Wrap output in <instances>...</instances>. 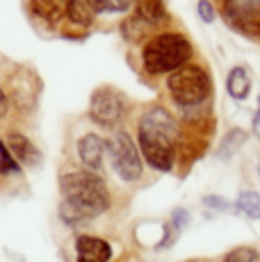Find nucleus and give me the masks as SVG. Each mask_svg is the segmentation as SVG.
Returning a JSON list of instances; mask_svg holds the SVG:
<instances>
[{"label": "nucleus", "instance_id": "obj_1", "mask_svg": "<svg viewBox=\"0 0 260 262\" xmlns=\"http://www.w3.org/2000/svg\"><path fill=\"white\" fill-rule=\"evenodd\" d=\"M59 189V216L69 226L87 224L110 208V191L103 178H98L94 171H71L62 176Z\"/></svg>", "mask_w": 260, "mask_h": 262}, {"label": "nucleus", "instance_id": "obj_2", "mask_svg": "<svg viewBox=\"0 0 260 262\" xmlns=\"http://www.w3.org/2000/svg\"><path fill=\"white\" fill-rule=\"evenodd\" d=\"M139 148L146 162L158 171H171L174 160H176V144L181 137L176 119L164 107L146 110L139 119Z\"/></svg>", "mask_w": 260, "mask_h": 262}, {"label": "nucleus", "instance_id": "obj_3", "mask_svg": "<svg viewBox=\"0 0 260 262\" xmlns=\"http://www.w3.org/2000/svg\"><path fill=\"white\" fill-rule=\"evenodd\" d=\"M192 57V43L176 32H162L146 41L142 50V62L146 73L160 75L183 69Z\"/></svg>", "mask_w": 260, "mask_h": 262}, {"label": "nucleus", "instance_id": "obj_4", "mask_svg": "<svg viewBox=\"0 0 260 262\" xmlns=\"http://www.w3.org/2000/svg\"><path fill=\"white\" fill-rule=\"evenodd\" d=\"M167 87L171 98L181 107H197L210 96L212 84H210V75L206 73V69L197 67V64H185L183 69L169 75Z\"/></svg>", "mask_w": 260, "mask_h": 262}, {"label": "nucleus", "instance_id": "obj_5", "mask_svg": "<svg viewBox=\"0 0 260 262\" xmlns=\"http://www.w3.org/2000/svg\"><path fill=\"white\" fill-rule=\"evenodd\" d=\"M128 114V98L114 87H101L92 94L89 117L103 128H114Z\"/></svg>", "mask_w": 260, "mask_h": 262}, {"label": "nucleus", "instance_id": "obj_6", "mask_svg": "<svg viewBox=\"0 0 260 262\" xmlns=\"http://www.w3.org/2000/svg\"><path fill=\"white\" fill-rule=\"evenodd\" d=\"M107 153L112 160V167L117 171V176L126 183H135V180L142 178V158H139V150L135 142L130 139V135L126 133H117L110 137L107 142Z\"/></svg>", "mask_w": 260, "mask_h": 262}, {"label": "nucleus", "instance_id": "obj_7", "mask_svg": "<svg viewBox=\"0 0 260 262\" xmlns=\"http://www.w3.org/2000/svg\"><path fill=\"white\" fill-rule=\"evenodd\" d=\"M224 18L247 37H260V0H226Z\"/></svg>", "mask_w": 260, "mask_h": 262}, {"label": "nucleus", "instance_id": "obj_8", "mask_svg": "<svg viewBox=\"0 0 260 262\" xmlns=\"http://www.w3.org/2000/svg\"><path fill=\"white\" fill-rule=\"evenodd\" d=\"M78 262H107L112 258V246L101 237L92 235H80L76 239Z\"/></svg>", "mask_w": 260, "mask_h": 262}, {"label": "nucleus", "instance_id": "obj_9", "mask_svg": "<svg viewBox=\"0 0 260 262\" xmlns=\"http://www.w3.org/2000/svg\"><path fill=\"white\" fill-rule=\"evenodd\" d=\"M107 150V142H103L98 135H84L78 142V153L80 160L89 171H98L103 167V155Z\"/></svg>", "mask_w": 260, "mask_h": 262}, {"label": "nucleus", "instance_id": "obj_10", "mask_svg": "<svg viewBox=\"0 0 260 262\" xmlns=\"http://www.w3.org/2000/svg\"><path fill=\"white\" fill-rule=\"evenodd\" d=\"M7 148H9V153L14 155V160H16L18 164H26V167H37L39 160H41L37 146L18 133H12L7 137Z\"/></svg>", "mask_w": 260, "mask_h": 262}, {"label": "nucleus", "instance_id": "obj_11", "mask_svg": "<svg viewBox=\"0 0 260 262\" xmlns=\"http://www.w3.org/2000/svg\"><path fill=\"white\" fill-rule=\"evenodd\" d=\"M69 0H30V12L48 25H57L67 14Z\"/></svg>", "mask_w": 260, "mask_h": 262}, {"label": "nucleus", "instance_id": "obj_12", "mask_svg": "<svg viewBox=\"0 0 260 262\" xmlns=\"http://www.w3.org/2000/svg\"><path fill=\"white\" fill-rule=\"evenodd\" d=\"M137 14L148 25H160L169 18L167 7H164L162 0H137Z\"/></svg>", "mask_w": 260, "mask_h": 262}, {"label": "nucleus", "instance_id": "obj_13", "mask_svg": "<svg viewBox=\"0 0 260 262\" xmlns=\"http://www.w3.org/2000/svg\"><path fill=\"white\" fill-rule=\"evenodd\" d=\"M67 16H69L71 23L87 28V25H92L94 16H96V9H94L92 0H69Z\"/></svg>", "mask_w": 260, "mask_h": 262}, {"label": "nucleus", "instance_id": "obj_14", "mask_svg": "<svg viewBox=\"0 0 260 262\" xmlns=\"http://www.w3.org/2000/svg\"><path fill=\"white\" fill-rule=\"evenodd\" d=\"M228 94L233 96L235 100H244L251 92V78H249V71L244 67H237L228 73Z\"/></svg>", "mask_w": 260, "mask_h": 262}, {"label": "nucleus", "instance_id": "obj_15", "mask_svg": "<svg viewBox=\"0 0 260 262\" xmlns=\"http://www.w3.org/2000/svg\"><path fill=\"white\" fill-rule=\"evenodd\" d=\"M247 142V133L244 130H231V133H226L224 135V139H222V146H219V150H217V155L222 160H228V158H233L235 153H237L240 148H242V144Z\"/></svg>", "mask_w": 260, "mask_h": 262}, {"label": "nucleus", "instance_id": "obj_16", "mask_svg": "<svg viewBox=\"0 0 260 262\" xmlns=\"http://www.w3.org/2000/svg\"><path fill=\"white\" fill-rule=\"evenodd\" d=\"M187 210H183V208H178V210H174V214H171V221H169V226H167V230H164V239L160 242V249H164V246H171L174 242H176V237L181 235V230H183V226L187 224Z\"/></svg>", "mask_w": 260, "mask_h": 262}, {"label": "nucleus", "instance_id": "obj_17", "mask_svg": "<svg viewBox=\"0 0 260 262\" xmlns=\"http://www.w3.org/2000/svg\"><path fill=\"white\" fill-rule=\"evenodd\" d=\"M235 205L249 219H260V194H256V191H242L237 196V203Z\"/></svg>", "mask_w": 260, "mask_h": 262}, {"label": "nucleus", "instance_id": "obj_18", "mask_svg": "<svg viewBox=\"0 0 260 262\" xmlns=\"http://www.w3.org/2000/svg\"><path fill=\"white\" fill-rule=\"evenodd\" d=\"M18 171H21V164L14 160V155L0 139V173H18Z\"/></svg>", "mask_w": 260, "mask_h": 262}, {"label": "nucleus", "instance_id": "obj_19", "mask_svg": "<svg viewBox=\"0 0 260 262\" xmlns=\"http://www.w3.org/2000/svg\"><path fill=\"white\" fill-rule=\"evenodd\" d=\"M224 262H258V251L251 246H240V249H233Z\"/></svg>", "mask_w": 260, "mask_h": 262}, {"label": "nucleus", "instance_id": "obj_20", "mask_svg": "<svg viewBox=\"0 0 260 262\" xmlns=\"http://www.w3.org/2000/svg\"><path fill=\"white\" fill-rule=\"evenodd\" d=\"M96 12H126L133 0H92Z\"/></svg>", "mask_w": 260, "mask_h": 262}, {"label": "nucleus", "instance_id": "obj_21", "mask_svg": "<svg viewBox=\"0 0 260 262\" xmlns=\"http://www.w3.org/2000/svg\"><path fill=\"white\" fill-rule=\"evenodd\" d=\"M199 16H201L206 23L214 21V9H212V5H210L208 0H201V3H199Z\"/></svg>", "mask_w": 260, "mask_h": 262}, {"label": "nucleus", "instance_id": "obj_22", "mask_svg": "<svg viewBox=\"0 0 260 262\" xmlns=\"http://www.w3.org/2000/svg\"><path fill=\"white\" fill-rule=\"evenodd\" d=\"M7 112H9V96L3 87H0V119L7 117Z\"/></svg>", "mask_w": 260, "mask_h": 262}, {"label": "nucleus", "instance_id": "obj_23", "mask_svg": "<svg viewBox=\"0 0 260 262\" xmlns=\"http://www.w3.org/2000/svg\"><path fill=\"white\" fill-rule=\"evenodd\" d=\"M203 203L210 205V208H219V210H226L228 208L226 201H224V199H214V196H206V199H203Z\"/></svg>", "mask_w": 260, "mask_h": 262}, {"label": "nucleus", "instance_id": "obj_24", "mask_svg": "<svg viewBox=\"0 0 260 262\" xmlns=\"http://www.w3.org/2000/svg\"><path fill=\"white\" fill-rule=\"evenodd\" d=\"M253 133L260 135V98H258V112H256V117H253Z\"/></svg>", "mask_w": 260, "mask_h": 262}, {"label": "nucleus", "instance_id": "obj_25", "mask_svg": "<svg viewBox=\"0 0 260 262\" xmlns=\"http://www.w3.org/2000/svg\"><path fill=\"white\" fill-rule=\"evenodd\" d=\"M258 173H260V164H258Z\"/></svg>", "mask_w": 260, "mask_h": 262}]
</instances>
